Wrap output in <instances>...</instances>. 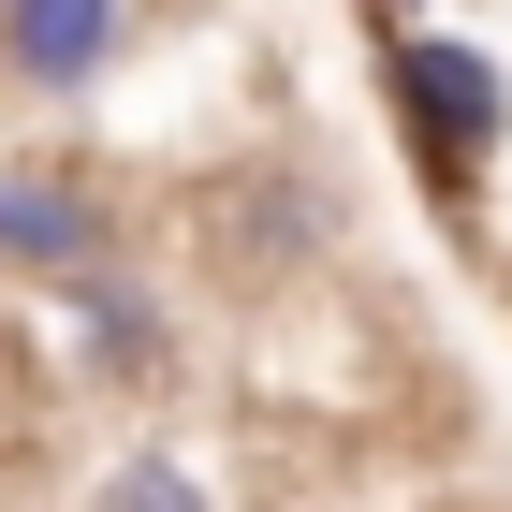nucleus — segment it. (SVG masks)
Listing matches in <instances>:
<instances>
[{
  "instance_id": "obj_1",
  "label": "nucleus",
  "mask_w": 512,
  "mask_h": 512,
  "mask_svg": "<svg viewBox=\"0 0 512 512\" xmlns=\"http://www.w3.org/2000/svg\"><path fill=\"white\" fill-rule=\"evenodd\" d=\"M381 88H395V118L425 132L439 161H483V147H512V74L483 59L469 30H410V15H395V30H381Z\"/></svg>"
},
{
  "instance_id": "obj_2",
  "label": "nucleus",
  "mask_w": 512,
  "mask_h": 512,
  "mask_svg": "<svg viewBox=\"0 0 512 512\" xmlns=\"http://www.w3.org/2000/svg\"><path fill=\"white\" fill-rule=\"evenodd\" d=\"M0 59L30 88H88L118 59V0H0Z\"/></svg>"
},
{
  "instance_id": "obj_3",
  "label": "nucleus",
  "mask_w": 512,
  "mask_h": 512,
  "mask_svg": "<svg viewBox=\"0 0 512 512\" xmlns=\"http://www.w3.org/2000/svg\"><path fill=\"white\" fill-rule=\"evenodd\" d=\"M0 264H15V278H74V264H103V205L59 191V176H0Z\"/></svg>"
},
{
  "instance_id": "obj_4",
  "label": "nucleus",
  "mask_w": 512,
  "mask_h": 512,
  "mask_svg": "<svg viewBox=\"0 0 512 512\" xmlns=\"http://www.w3.org/2000/svg\"><path fill=\"white\" fill-rule=\"evenodd\" d=\"M59 308H74V337H88V352H103V366H147V352H161V322H147V293H132L118 264H74V278H59Z\"/></svg>"
},
{
  "instance_id": "obj_5",
  "label": "nucleus",
  "mask_w": 512,
  "mask_h": 512,
  "mask_svg": "<svg viewBox=\"0 0 512 512\" xmlns=\"http://www.w3.org/2000/svg\"><path fill=\"white\" fill-rule=\"evenodd\" d=\"M103 512H205V483H191V454H132L103 483Z\"/></svg>"
},
{
  "instance_id": "obj_6",
  "label": "nucleus",
  "mask_w": 512,
  "mask_h": 512,
  "mask_svg": "<svg viewBox=\"0 0 512 512\" xmlns=\"http://www.w3.org/2000/svg\"><path fill=\"white\" fill-rule=\"evenodd\" d=\"M366 15H381V30H395V15H410V0H366Z\"/></svg>"
}]
</instances>
